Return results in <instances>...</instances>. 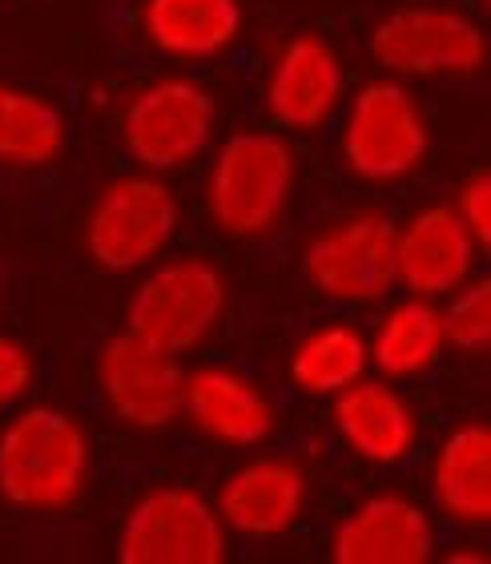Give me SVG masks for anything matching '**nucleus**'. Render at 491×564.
Listing matches in <instances>:
<instances>
[{
    "label": "nucleus",
    "instance_id": "nucleus-1",
    "mask_svg": "<svg viewBox=\"0 0 491 564\" xmlns=\"http://www.w3.org/2000/svg\"><path fill=\"white\" fill-rule=\"evenodd\" d=\"M94 480L89 427L65 408L33 403L0 427V500L29 517L81 505Z\"/></svg>",
    "mask_w": 491,
    "mask_h": 564
},
{
    "label": "nucleus",
    "instance_id": "nucleus-2",
    "mask_svg": "<svg viewBox=\"0 0 491 564\" xmlns=\"http://www.w3.org/2000/svg\"><path fill=\"white\" fill-rule=\"evenodd\" d=\"M298 186V158L282 133L238 130L214 150L206 170V214L214 230L234 242L274 235Z\"/></svg>",
    "mask_w": 491,
    "mask_h": 564
},
{
    "label": "nucleus",
    "instance_id": "nucleus-3",
    "mask_svg": "<svg viewBox=\"0 0 491 564\" xmlns=\"http://www.w3.org/2000/svg\"><path fill=\"white\" fill-rule=\"evenodd\" d=\"M182 230V202L162 174H118L97 189L85 214L81 242L94 267L109 274L145 271L174 247Z\"/></svg>",
    "mask_w": 491,
    "mask_h": 564
},
{
    "label": "nucleus",
    "instance_id": "nucleus-4",
    "mask_svg": "<svg viewBox=\"0 0 491 564\" xmlns=\"http://www.w3.org/2000/svg\"><path fill=\"white\" fill-rule=\"evenodd\" d=\"M342 165L367 186H395L403 177L419 174L432 153V126L419 97L395 77L359 85L342 101L339 130Z\"/></svg>",
    "mask_w": 491,
    "mask_h": 564
},
{
    "label": "nucleus",
    "instance_id": "nucleus-5",
    "mask_svg": "<svg viewBox=\"0 0 491 564\" xmlns=\"http://www.w3.org/2000/svg\"><path fill=\"white\" fill-rule=\"evenodd\" d=\"M218 138V97L194 77H157L133 89L121 109V145L145 174H177L210 153Z\"/></svg>",
    "mask_w": 491,
    "mask_h": 564
},
{
    "label": "nucleus",
    "instance_id": "nucleus-6",
    "mask_svg": "<svg viewBox=\"0 0 491 564\" xmlns=\"http://www.w3.org/2000/svg\"><path fill=\"white\" fill-rule=\"evenodd\" d=\"M230 306V282L201 254H177L145 267L126 306L129 330L165 351L186 355L222 327Z\"/></svg>",
    "mask_w": 491,
    "mask_h": 564
},
{
    "label": "nucleus",
    "instance_id": "nucleus-7",
    "mask_svg": "<svg viewBox=\"0 0 491 564\" xmlns=\"http://www.w3.org/2000/svg\"><path fill=\"white\" fill-rule=\"evenodd\" d=\"M399 223L379 206L330 218L303 242V274L318 299L339 306H374L395 291Z\"/></svg>",
    "mask_w": 491,
    "mask_h": 564
},
{
    "label": "nucleus",
    "instance_id": "nucleus-8",
    "mask_svg": "<svg viewBox=\"0 0 491 564\" xmlns=\"http://www.w3.org/2000/svg\"><path fill=\"white\" fill-rule=\"evenodd\" d=\"M226 556L230 532L210 496L189 484H157L141 492L118 529L121 564H222Z\"/></svg>",
    "mask_w": 491,
    "mask_h": 564
},
{
    "label": "nucleus",
    "instance_id": "nucleus-9",
    "mask_svg": "<svg viewBox=\"0 0 491 564\" xmlns=\"http://www.w3.org/2000/svg\"><path fill=\"white\" fill-rule=\"evenodd\" d=\"M371 53L391 77H476L488 65V36L468 12L407 4L374 24Z\"/></svg>",
    "mask_w": 491,
    "mask_h": 564
},
{
    "label": "nucleus",
    "instance_id": "nucleus-10",
    "mask_svg": "<svg viewBox=\"0 0 491 564\" xmlns=\"http://www.w3.org/2000/svg\"><path fill=\"white\" fill-rule=\"evenodd\" d=\"M94 376L106 412L129 432H165L174 420H182V355L141 339L138 330L126 327L101 343Z\"/></svg>",
    "mask_w": 491,
    "mask_h": 564
},
{
    "label": "nucleus",
    "instance_id": "nucleus-11",
    "mask_svg": "<svg viewBox=\"0 0 491 564\" xmlns=\"http://www.w3.org/2000/svg\"><path fill=\"white\" fill-rule=\"evenodd\" d=\"M347 101V69L339 48L323 33H294L282 41L266 69L262 106L279 130L318 133L339 118Z\"/></svg>",
    "mask_w": 491,
    "mask_h": 564
},
{
    "label": "nucleus",
    "instance_id": "nucleus-12",
    "mask_svg": "<svg viewBox=\"0 0 491 564\" xmlns=\"http://www.w3.org/2000/svg\"><path fill=\"white\" fill-rule=\"evenodd\" d=\"M483 247L451 202L419 206L395 230V286L419 299H447L468 279H476Z\"/></svg>",
    "mask_w": 491,
    "mask_h": 564
},
{
    "label": "nucleus",
    "instance_id": "nucleus-13",
    "mask_svg": "<svg viewBox=\"0 0 491 564\" xmlns=\"http://www.w3.org/2000/svg\"><path fill=\"white\" fill-rule=\"evenodd\" d=\"M435 549L432 512L407 492L363 496L330 536V556L339 564H427Z\"/></svg>",
    "mask_w": 491,
    "mask_h": 564
},
{
    "label": "nucleus",
    "instance_id": "nucleus-14",
    "mask_svg": "<svg viewBox=\"0 0 491 564\" xmlns=\"http://www.w3.org/2000/svg\"><path fill=\"white\" fill-rule=\"evenodd\" d=\"M310 500V476L291 456H254L238 464L218 488V517L226 532L246 541H274L291 532Z\"/></svg>",
    "mask_w": 491,
    "mask_h": 564
},
{
    "label": "nucleus",
    "instance_id": "nucleus-15",
    "mask_svg": "<svg viewBox=\"0 0 491 564\" xmlns=\"http://www.w3.org/2000/svg\"><path fill=\"white\" fill-rule=\"evenodd\" d=\"M330 427L354 459L371 468H399L419 452L423 427L415 403L391 379H359L330 400Z\"/></svg>",
    "mask_w": 491,
    "mask_h": 564
},
{
    "label": "nucleus",
    "instance_id": "nucleus-16",
    "mask_svg": "<svg viewBox=\"0 0 491 564\" xmlns=\"http://www.w3.org/2000/svg\"><path fill=\"white\" fill-rule=\"evenodd\" d=\"M182 420L210 444L262 447L279 432V403L238 367H198L186 371Z\"/></svg>",
    "mask_w": 491,
    "mask_h": 564
},
{
    "label": "nucleus",
    "instance_id": "nucleus-17",
    "mask_svg": "<svg viewBox=\"0 0 491 564\" xmlns=\"http://www.w3.org/2000/svg\"><path fill=\"white\" fill-rule=\"evenodd\" d=\"M432 500L456 529L480 532L491 524V427L468 420L439 440L432 459Z\"/></svg>",
    "mask_w": 491,
    "mask_h": 564
},
{
    "label": "nucleus",
    "instance_id": "nucleus-18",
    "mask_svg": "<svg viewBox=\"0 0 491 564\" xmlns=\"http://www.w3.org/2000/svg\"><path fill=\"white\" fill-rule=\"evenodd\" d=\"M141 33L170 61H210L246 33L242 0H141Z\"/></svg>",
    "mask_w": 491,
    "mask_h": 564
},
{
    "label": "nucleus",
    "instance_id": "nucleus-19",
    "mask_svg": "<svg viewBox=\"0 0 491 564\" xmlns=\"http://www.w3.org/2000/svg\"><path fill=\"white\" fill-rule=\"evenodd\" d=\"M367 347H371V367L383 379L427 376L447 351L444 311L432 299L403 294L395 303H386Z\"/></svg>",
    "mask_w": 491,
    "mask_h": 564
},
{
    "label": "nucleus",
    "instance_id": "nucleus-20",
    "mask_svg": "<svg viewBox=\"0 0 491 564\" xmlns=\"http://www.w3.org/2000/svg\"><path fill=\"white\" fill-rule=\"evenodd\" d=\"M291 383L310 400H335L371 371V347L359 323L327 318L306 330L291 351Z\"/></svg>",
    "mask_w": 491,
    "mask_h": 564
},
{
    "label": "nucleus",
    "instance_id": "nucleus-21",
    "mask_svg": "<svg viewBox=\"0 0 491 564\" xmlns=\"http://www.w3.org/2000/svg\"><path fill=\"white\" fill-rule=\"evenodd\" d=\"M65 113L36 89L0 82V165L4 170H45L65 153Z\"/></svg>",
    "mask_w": 491,
    "mask_h": 564
},
{
    "label": "nucleus",
    "instance_id": "nucleus-22",
    "mask_svg": "<svg viewBox=\"0 0 491 564\" xmlns=\"http://www.w3.org/2000/svg\"><path fill=\"white\" fill-rule=\"evenodd\" d=\"M451 303L444 311V335L447 347L463 355H488L491 347V282L468 279L456 294H447Z\"/></svg>",
    "mask_w": 491,
    "mask_h": 564
},
{
    "label": "nucleus",
    "instance_id": "nucleus-23",
    "mask_svg": "<svg viewBox=\"0 0 491 564\" xmlns=\"http://www.w3.org/2000/svg\"><path fill=\"white\" fill-rule=\"evenodd\" d=\"M36 367L33 355L21 339L0 335V412H9L17 403H24V395L33 391Z\"/></svg>",
    "mask_w": 491,
    "mask_h": 564
},
{
    "label": "nucleus",
    "instance_id": "nucleus-24",
    "mask_svg": "<svg viewBox=\"0 0 491 564\" xmlns=\"http://www.w3.org/2000/svg\"><path fill=\"white\" fill-rule=\"evenodd\" d=\"M451 210L468 223L476 242L488 250V242H491V174L488 170H471V174L459 182Z\"/></svg>",
    "mask_w": 491,
    "mask_h": 564
},
{
    "label": "nucleus",
    "instance_id": "nucleus-25",
    "mask_svg": "<svg viewBox=\"0 0 491 564\" xmlns=\"http://www.w3.org/2000/svg\"><path fill=\"white\" fill-rule=\"evenodd\" d=\"M451 564H488V553H447Z\"/></svg>",
    "mask_w": 491,
    "mask_h": 564
}]
</instances>
